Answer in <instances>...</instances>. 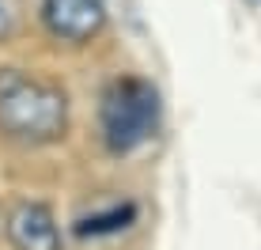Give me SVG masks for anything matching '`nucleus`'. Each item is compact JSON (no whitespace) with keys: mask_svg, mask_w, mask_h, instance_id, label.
I'll return each mask as SVG.
<instances>
[{"mask_svg":"<svg viewBox=\"0 0 261 250\" xmlns=\"http://www.w3.org/2000/svg\"><path fill=\"white\" fill-rule=\"evenodd\" d=\"M68 129V99L57 84L23 68H0V137L15 144H53Z\"/></svg>","mask_w":261,"mask_h":250,"instance_id":"obj_1","label":"nucleus"},{"mask_svg":"<svg viewBox=\"0 0 261 250\" xmlns=\"http://www.w3.org/2000/svg\"><path fill=\"white\" fill-rule=\"evenodd\" d=\"M98 121H102V140L110 152H133L155 133L159 125V95L151 84L137 76L114 80L102 91L98 106Z\"/></svg>","mask_w":261,"mask_h":250,"instance_id":"obj_2","label":"nucleus"},{"mask_svg":"<svg viewBox=\"0 0 261 250\" xmlns=\"http://www.w3.org/2000/svg\"><path fill=\"white\" fill-rule=\"evenodd\" d=\"M4 231L15 250H65L57 216L42 201H15L4 216Z\"/></svg>","mask_w":261,"mask_h":250,"instance_id":"obj_3","label":"nucleus"},{"mask_svg":"<svg viewBox=\"0 0 261 250\" xmlns=\"http://www.w3.org/2000/svg\"><path fill=\"white\" fill-rule=\"evenodd\" d=\"M42 23L61 42H91L106 27L102 0H42Z\"/></svg>","mask_w":261,"mask_h":250,"instance_id":"obj_4","label":"nucleus"},{"mask_svg":"<svg viewBox=\"0 0 261 250\" xmlns=\"http://www.w3.org/2000/svg\"><path fill=\"white\" fill-rule=\"evenodd\" d=\"M125 220H133V209H114V212H106V216H91V220H84V224H80V231H84V235H98V231H118V228H125Z\"/></svg>","mask_w":261,"mask_h":250,"instance_id":"obj_5","label":"nucleus"},{"mask_svg":"<svg viewBox=\"0 0 261 250\" xmlns=\"http://www.w3.org/2000/svg\"><path fill=\"white\" fill-rule=\"evenodd\" d=\"M23 23V0H0V42H8Z\"/></svg>","mask_w":261,"mask_h":250,"instance_id":"obj_6","label":"nucleus"}]
</instances>
